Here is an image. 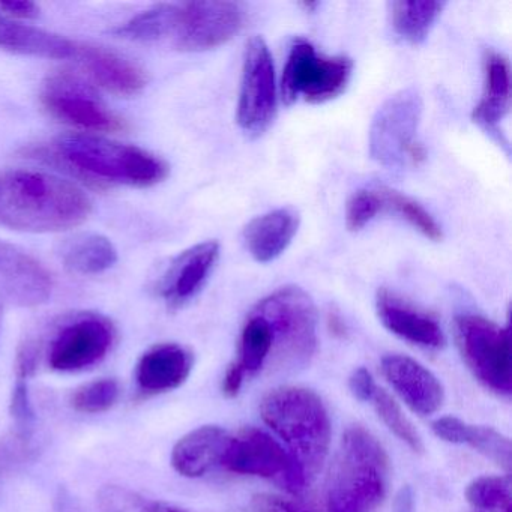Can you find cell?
Instances as JSON below:
<instances>
[{"label":"cell","instance_id":"1","mask_svg":"<svg viewBox=\"0 0 512 512\" xmlns=\"http://www.w3.org/2000/svg\"><path fill=\"white\" fill-rule=\"evenodd\" d=\"M28 154L97 188L107 184L154 187L169 175V166L157 155L94 134H68Z\"/></svg>","mask_w":512,"mask_h":512},{"label":"cell","instance_id":"2","mask_svg":"<svg viewBox=\"0 0 512 512\" xmlns=\"http://www.w3.org/2000/svg\"><path fill=\"white\" fill-rule=\"evenodd\" d=\"M92 202L73 182L37 170L0 172V226L56 233L88 220Z\"/></svg>","mask_w":512,"mask_h":512},{"label":"cell","instance_id":"3","mask_svg":"<svg viewBox=\"0 0 512 512\" xmlns=\"http://www.w3.org/2000/svg\"><path fill=\"white\" fill-rule=\"evenodd\" d=\"M244 23V8L236 2L161 4L128 20L118 35L137 43H167L181 52H206L233 40Z\"/></svg>","mask_w":512,"mask_h":512},{"label":"cell","instance_id":"4","mask_svg":"<svg viewBox=\"0 0 512 512\" xmlns=\"http://www.w3.org/2000/svg\"><path fill=\"white\" fill-rule=\"evenodd\" d=\"M260 416L286 443L290 457L310 484L331 445V419L322 398L302 386H280L263 397Z\"/></svg>","mask_w":512,"mask_h":512},{"label":"cell","instance_id":"5","mask_svg":"<svg viewBox=\"0 0 512 512\" xmlns=\"http://www.w3.org/2000/svg\"><path fill=\"white\" fill-rule=\"evenodd\" d=\"M389 458L362 425L347 428L326 484V511L374 512L385 499Z\"/></svg>","mask_w":512,"mask_h":512},{"label":"cell","instance_id":"6","mask_svg":"<svg viewBox=\"0 0 512 512\" xmlns=\"http://www.w3.org/2000/svg\"><path fill=\"white\" fill-rule=\"evenodd\" d=\"M253 310L271 326L274 349L269 362L281 370H298L310 364L317 349V310L305 290L280 287Z\"/></svg>","mask_w":512,"mask_h":512},{"label":"cell","instance_id":"7","mask_svg":"<svg viewBox=\"0 0 512 512\" xmlns=\"http://www.w3.org/2000/svg\"><path fill=\"white\" fill-rule=\"evenodd\" d=\"M422 98L415 89L392 95L374 116L370 128V155L386 169L419 166L427 157L418 140Z\"/></svg>","mask_w":512,"mask_h":512},{"label":"cell","instance_id":"8","mask_svg":"<svg viewBox=\"0 0 512 512\" xmlns=\"http://www.w3.org/2000/svg\"><path fill=\"white\" fill-rule=\"evenodd\" d=\"M458 352L473 376L494 394H512L511 337L502 328L478 314H460L454 319Z\"/></svg>","mask_w":512,"mask_h":512},{"label":"cell","instance_id":"9","mask_svg":"<svg viewBox=\"0 0 512 512\" xmlns=\"http://www.w3.org/2000/svg\"><path fill=\"white\" fill-rule=\"evenodd\" d=\"M352 74V59L319 55L310 41L296 40L281 76L283 101L287 106L298 100L328 103L346 91Z\"/></svg>","mask_w":512,"mask_h":512},{"label":"cell","instance_id":"10","mask_svg":"<svg viewBox=\"0 0 512 512\" xmlns=\"http://www.w3.org/2000/svg\"><path fill=\"white\" fill-rule=\"evenodd\" d=\"M41 104L62 124L92 131L118 133L125 121L104 103L94 86L71 71H55L41 86Z\"/></svg>","mask_w":512,"mask_h":512},{"label":"cell","instance_id":"11","mask_svg":"<svg viewBox=\"0 0 512 512\" xmlns=\"http://www.w3.org/2000/svg\"><path fill=\"white\" fill-rule=\"evenodd\" d=\"M220 464L239 475L274 478L290 493H301L308 484L289 452L259 428L247 427L230 437Z\"/></svg>","mask_w":512,"mask_h":512},{"label":"cell","instance_id":"12","mask_svg":"<svg viewBox=\"0 0 512 512\" xmlns=\"http://www.w3.org/2000/svg\"><path fill=\"white\" fill-rule=\"evenodd\" d=\"M277 80L274 59L262 37L251 38L245 47L241 92L238 101L239 127L248 136H262L277 115Z\"/></svg>","mask_w":512,"mask_h":512},{"label":"cell","instance_id":"13","mask_svg":"<svg viewBox=\"0 0 512 512\" xmlns=\"http://www.w3.org/2000/svg\"><path fill=\"white\" fill-rule=\"evenodd\" d=\"M112 323L98 314H82L56 332L50 343L49 364L53 370L82 371L98 364L112 349Z\"/></svg>","mask_w":512,"mask_h":512},{"label":"cell","instance_id":"14","mask_svg":"<svg viewBox=\"0 0 512 512\" xmlns=\"http://www.w3.org/2000/svg\"><path fill=\"white\" fill-rule=\"evenodd\" d=\"M53 281L37 259L0 241V299L17 307H38L52 296Z\"/></svg>","mask_w":512,"mask_h":512},{"label":"cell","instance_id":"15","mask_svg":"<svg viewBox=\"0 0 512 512\" xmlns=\"http://www.w3.org/2000/svg\"><path fill=\"white\" fill-rule=\"evenodd\" d=\"M220 259V244L206 241L179 254L161 278V298L172 308L184 307L193 301L208 283Z\"/></svg>","mask_w":512,"mask_h":512},{"label":"cell","instance_id":"16","mask_svg":"<svg viewBox=\"0 0 512 512\" xmlns=\"http://www.w3.org/2000/svg\"><path fill=\"white\" fill-rule=\"evenodd\" d=\"M386 382L401 400L421 416H430L445 403V389L424 365L404 355H388L380 362Z\"/></svg>","mask_w":512,"mask_h":512},{"label":"cell","instance_id":"17","mask_svg":"<svg viewBox=\"0 0 512 512\" xmlns=\"http://www.w3.org/2000/svg\"><path fill=\"white\" fill-rule=\"evenodd\" d=\"M74 61L95 85L119 97H133L148 85L145 71L136 62L106 47L79 43Z\"/></svg>","mask_w":512,"mask_h":512},{"label":"cell","instance_id":"18","mask_svg":"<svg viewBox=\"0 0 512 512\" xmlns=\"http://www.w3.org/2000/svg\"><path fill=\"white\" fill-rule=\"evenodd\" d=\"M376 311L382 325L397 337L425 349H442L445 346V334L434 317L385 287L377 292Z\"/></svg>","mask_w":512,"mask_h":512},{"label":"cell","instance_id":"19","mask_svg":"<svg viewBox=\"0 0 512 512\" xmlns=\"http://www.w3.org/2000/svg\"><path fill=\"white\" fill-rule=\"evenodd\" d=\"M193 367L194 356L187 347L176 343L157 344L146 350L137 362V385L145 394H164L184 385Z\"/></svg>","mask_w":512,"mask_h":512},{"label":"cell","instance_id":"20","mask_svg":"<svg viewBox=\"0 0 512 512\" xmlns=\"http://www.w3.org/2000/svg\"><path fill=\"white\" fill-rule=\"evenodd\" d=\"M301 217L293 208H280L254 218L244 229L248 253L259 263L274 262L292 244Z\"/></svg>","mask_w":512,"mask_h":512},{"label":"cell","instance_id":"21","mask_svg":"<svg viewBox=\"0 0 512 512\" xmlns=\"http://www.w3.org/2000/svg\"><path fill=\"white\" fill-rule=\"evenodd\" d=\"M79 43L44 29L23 25L19 20L10 19L0 13V50L22 56L43 59L76 58Z\"/></svg>","mask_w":512,"mask_h":512},{"label":"cell","instance_id":"22","mask_svg":"<svg viewBox=\"0 0 512 512\" xmlns=\"http://www.w3.org/2000/svg\"><path fill=\"white\" fill-rule=\"evenodd\" d=\"M230 436L218 425H203L185 434L172 451L176 472L187 478H200L221 463Z\"/></svg>","mask_w":512,"mask_h":512},{"label":"cell","instance_id":"23","mask_svg":"<svg viewBox=\"0 0 512 512\" xmlns=\"http://www.w3.org/2000/svg\"><path fill=\"white\" fill-rule=\"evenodd\" d=\"M434 434L454 445H469L502 469H511V440L484 425H470L455 416H443L431 424Z\"/></svg>","mask_w":512,"mask_h":512},{"label":"cell","instance_id":"24","mask_svg":"<svg viewBox=\"0 0 512 512\" xmlns=\"http://www.w3.org/2000/svg\"><path fill=\"white\" fill-rule=\"evenodd\" d=\"M511 109V68L508 59L494 50L484 56V92L472 119L485 130H494Z\"/></svg>","mask_w":512,"mask_h":512},{"label":"cell","instance_id":"25","mask_svg":"<svg viewBox=\"0 0 512 512\" xmlns=\"http://www.w3.org/2000/svg\"><path fill=\"white\" fill-rule=\"evenodd\" d=\"M61 259L68 271L77 275H98L118 262V251L106 236L82 233L62 244Z\"/></svg>","mask_w":512,"mask_h":512},{"label":"cell","instance_id":"26","mask_svg":"<svg viewBox=\"0 0 512 512\" xmlns=\"http://www.w3.org/2000/svg\"><path fill=\"white\" fill-rule=\"evenodd\" d=\"M445 7V2H392L389 4L392 29L401 40L418 46L427 40Z\"/></svg>","mask_w":512,"mask_h":512},{"label":"cell","instance_id":"27","mask_svg":"<svg viewBox=\"0 0 512 512\" xmlns=\"http://www.w3.org/2000/svg\"><path fill=\"white\" fill-rule=\"evenodd\" d=\"M274 349L271 326L262 314L251 310L242 326L236 364L241 365L245 376H256L269 364Z\"/></svg>","mask_w":512,"mask_h":512},{"label":"cell","instance_id":"28","mask_svg":"<svg viewBox=\"0 0 512 512\" xmlns=\"http://www.w3.org/2000/svg\"><path fill=\"white\" fill-rule=\"evenodd\" d=\"M377 191H379L380 202H382V212L389 211L398 215L401 220L407 221L413 229L418 230L430 241H442V227L421 203L400 191L391 190V188L380 187L377 188Z\"/></svg>","mask_w":512,"mask_h":512},{"label":"cell","instance_id":"29","mask_svg":"<svg viewBox=\"0 0 512 512\" xmlns=\"http://www.w3.org/2000/svg\"><path fill=\"white\" fill-rule=\"evenodd\" d=\"M101 512H190L160 500L149 499L122 485H104L97 494Z\"/></svg>","mask_w":512,"mask_h":512},{"label":"cell","instance_id":"30","mask_svg":"<svg viewBox=\"0 0 512 512\" xmlns=\"http://www.w3.org/2000/svg\"><path fill=\"white\" fill-rule=\"evenodd\" d=\"M370 401L373 403L377 415L391 433H394L401 442L406 443L413 452L424 451V443H422V437L419 436L418 430L413 427L412 422L404 415L397 401L385 389L376 388Z\"/></svg>","mask_w":512,"mask_h":512},{"label":"cell","instance_id":"31","mask_svg":"<svg viewBox=\"0 0 512 512\" xmlns=\"http://www.w3.org/2000/svg\"><path fill=\"white\" fill-rule=\"evenodd\" d=\"M119 395L121 388L118 380L104 377L79 386L71 395V406L85 415H100L118 403Z\"/></svg>","mask_w":512,"mask_h":512},{"label":"cell","instance_id":"32","mask_svg":"<svg viewBox=\"0 0 512 512\" xmlns=\"http://www.w3.org/2000/svg\"><path fill=\"white\" fill-rule=\"evenodd\" d=\"M466 499L470 505L484 511H509L511 485L505 476H481L466 488Z\"/></svg>","mask_w":512,"mask_h":512},{"label":"cell","instance_id":"33","mask_svg":"<svg viewBox=\"0 0 512 512\" xmlns=\"http://www.w3.org/2000/svg\"><path fill=\"white\" fill-rule=\"evenodd\" d=\"M382 212L377 188L356 191L346 206V226L350 232H359Z\"/></svg>","mask_w":512,"mask_h":512},{"label":"cell","instance_id":"34","mask_svg":"<svg viewBox=\"0 0 512 512\" xmlns=\"http://www.w3.org/2000/svg\"><path fill=\"white\" fill-rule=\"evenodd\" d=\"M11 415H13L19 430L23 434L28 433L32 421H34V409H32L31 398H29L28 377L17 376L13 398H11Z\"/></svg>","mask_w":512,"mask_h":512},{"label":"cell","instance_id":"35","mask_svg":"<svg viewBox=\"0 0 512 512\" xmlns=\"http://www.w3.org/2000/svg\"><path fill=\"white\" fill-rule=\"evenodd\" d=\"M251 509L253 512H316V509L298 500L268 493L256 494L251 500Z\"/></svg>","mask_w":512,"mask_h":512},{"label":"cell","instance_id":"36","mask_svg":"<svg viewBox=\"0 0 512 512\" xmlns=\"http://www.w3.org/2000/svg\"><path fill=\"white\" fill-rule=\"evenodd\" d=\"M349 388L353 397L359 401H370L376 391L377 385L374 383L373 376L367 368L361 367L353 371L349 379Z\"/></svg>","mask_w":512,"mask_h":512},{"label":"cell","instance_id":"37","mask_svg":"<svg viewBox=\"0 0 512 512\" xmlns=\"http://www.w3.org/2000/svg\"><path fill=\"white\" fill-rule=\"evenodd\" d=\"M0 13L14 20H31L38 17L40 7L34 2H25V0L4 2V4H0Z\"/></svg>","mask_w":512,"mask_h":512},{"label":"cell","instance_id":"38","mask_svg":"<svg viewBox=\"0 0 512 512\" xmlns=\"http://www.w3.org/2000/svg\"><path fill=\"white\" fill-rule=\"evenodd\" d=\"M245 373L242 370L241 365L233 364L229 365L227 368L226 374H224L223 379V394L226 395L227 398H235L238 397L239 392H241L242 385H244Z\"/></svg>","mask_w":512,"mask_h":512},{"label":"cell","instance_id":"39","mask_svg":"<svg viewBox=\"0 0 512 512\" xmlns=\"http://www.w3.org/2000/svg\"><path fill=\"white\" fill-rule=\"evenodd\" d=\"M392 512H415V493L412 487L406 485L398 491L392 505Z\"/></svg>","mask_w":512,"mask_h":512}]
</instances>
